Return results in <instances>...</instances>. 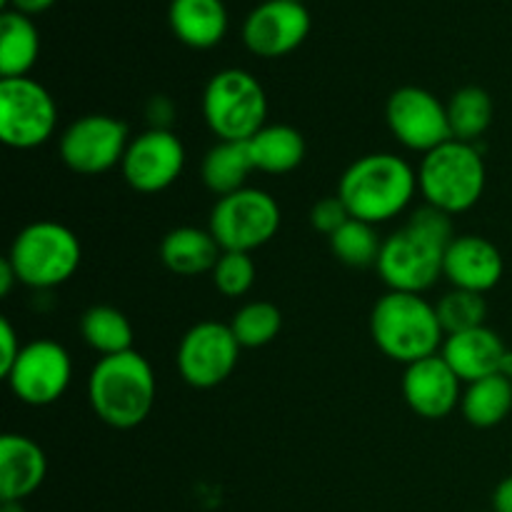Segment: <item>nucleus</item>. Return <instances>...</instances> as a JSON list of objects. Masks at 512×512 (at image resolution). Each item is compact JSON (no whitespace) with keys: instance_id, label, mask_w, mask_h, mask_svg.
<instances>
[{"instance_id":"obj_30","label":"nucleus","mask_w":512,"mask_h":512,"mask_svg":"<svg viewBox=\"0 0 512 512\" xmlns=\"http://www.w3.org/2000/svg\"><path fill=\"white\" fill-rule=\"evenodd\" d=\"M435 313H438L443 333L445 338H448V335L465 333V330L485 325V318H488V303H485V295L453 288L435 303Z\"/></svg>"},{"instance_id":"obj_17","label":"nucleus","mask_w":512,"mask_h":512,"mask_svg":"<svg viewBox=\"0 0 512 512\" xmlns=\"http://www.w3.org/2000/svg\"><path fill=\"white\" fill-rule=\"evenodd\" d=\"M503 273V253L493 240L483 235H455V240L445 250L443 278H448L453 288L485 295L503 280Z\"/></svg>"},{"instance_id":"obj_5","label":"nucleus","mask_w":512,"mask_h":512,"mask_svg":"<svg viewBox=\"0 0 512 512\" xmlns=\"http://www.w3.org/2000/svg\"><path fill=\"white\" fill-rule=\"evenodd\" d=\"M488 170L475 143L448 140L423 155L418 168V190L425 203L448 215L475 208L485 193Z\"/></svg>"},{"instance_id":"obj_2","label":"nucleus","mask_w":512,"mask_h":512,"mask_svg":"<svg viewBox=\"0 0 512 512\" xmlns=\"http://www.w3.org/2000/svg\"><path fill=\"white\" fill-rule=\"evenodd\" d=\"M418 193V173L395 153H370L345 168L338 198L350 218L380 225L398 218Z\"/></svg>"},{"instance_id":"obj_23","label":"nucleus","mask_w":512,"mask_h":512,"mask_svg":"<svg viewBox=\"0 0 512 512\" xmlns=\"http://www.w3.org/2000/svg\"><path fill=\"white\" fill-rule=\"evenodd\" d=\"M40 53V35L30 15L5 10L0 15V80L25 78Z\"/></svg>"},{"instance_id":"obj_1","label":"nucleus","mask_w":512,"mask_h":512,"mask_svg":"<svg viewBox=\"0 0 512 512\" xmlns=\"http://www.w3.org/2000/svg\"><path fill=\"white\" fill-rule=\"evenodd\" d=\"M453 240V215L425 203L403 228L383 240L375 268L388 290L423 295L443 275L445 250Z\"/></svg>"},{"instance_id":"obj_4","label":"nucleus","mask_w":512,"mask_h":512,"mask_svg":"<svg viewBox=\"0 0 512 512\" xmlns=\"http://www.w3.org/2000/svg\"><path fill=\"white\" fill-rule=\"evenodd\" d=\"M370 335L383 355L395 363H418L438 355L445 343L435 305L418 293L388 290L370 313Z\"/></svg>"},{"instance_id":"obj_34","label":"nucleus","mask_w":512,"mask_h":512,"mask_svg":"<svg viewBox=\"0 0 512 512\" xmlns=\"http://www.w3.org/2000/svg\"><path fill=\"white\" fill-rule=\"evenodd\" d=\"M173 103H170L165 95H155L153 100L148 103V118H150V128H160V130H170V120H173Z\"/></svg>"},{"instance_id":"obj_9","label":"nucleus","mask_w":512,"mask_h":512,"mask_svg":"<svg viewBox=\"0 0 512 512\" xmlns=\"http://www.w3.org/2000/svg\"><path fill=\"white\" fill-rule=\"evenodd\" d=\"M58 125V105L48 88L33 78L0 80V140L13 150L48 143Z\"/></svg>"},{"instance_id":"obj_37","label":"nucleus","mask_w":512,"mask_h":512,"mask_svg":"<svg viewBox=\"0 0 512 512\" xmlns=\"http://www.w3.org/2000/svg\"><path fill=\"white\" fill-rule=\"evenodd\" d=\"M3 5H13V10L25 15H35V13H43L45 8L55 3V0H0Z\"/></svg>"},{"instance_id":"obj_11","label":"nucleus","mask_w":512,"mask_h":512,"mask_svg":"<svg viewBox=\"0 0 512 512\" xmlns=\"http://www.w3.org/2000/svg\"><path fill=\"white\" fill-rule=\"evenodd\" d=\"M240 343L230 325L218 320H203L183 335L178 345L180 378L198 390L223 385L233 375L240 360Z\"/></svg>"},{"instance_id":"obj_22","label":"nucleus","mask_w":512,"mask_h":512,"mask_svg":"<svg viewBox=\"0 0 512 512\" xmlns=\"http://www.w3.org/2000/svg\"><path fill=\"white\" fill-rule=\"evenodd\" d=\"M248 150L255 170L268 175H285L300 168L305 160V138L293 125H265L248 140Z\"/></svg>"},{"instance_id":"obj_19","label":"nucleus","mask_w":512,"mask_h":512,"mask_svg":"<svg viewBox=\"0 0 512 512\" xmlns=\"http://www.w3.org/2000/svg\"><path fill=\"white\" fill-rule=\"evenodd\" d=\"M508 350V345L493 328L480 325V328L465 330V333L448 335L443 348H440V355L453 368V373L465 385H470L475 380L498 375Z\"/></svg>"},{"instance_id":"obj_13","label":"nucleus","mask_w":512,"mask_h":512,"mask_svg":"<svg viewBox=\"0 0 512 512\" xmlns=\"http://www.w3.org/2000/svg\"><path fill=\"white\" fill-rule=\"evenodd\" d=\"M385 118L395 140L415 153L425 155L453 140L448 105L418 85H403L395 90L385 105Z\"/></svg>"},{"instance_id":"obj_27","label":"nucleus","mask_w":512,"mask_h":512,"mask_svg":"<svg viewBox=\"0 0 512 512\" xmlns=\"http://www.w3.org/2000/svg\"><path fill=\"white\" fill-rule=\"evenodd\" d=\"M493 98L480 85H465L448 100V120L453 140L475 143L493 123Z\"/></svg>"},{"instance_id":"obj_25","label":"nucleus","mask_w":512,"mask_h":512,"mask_svg":"<svg viewBox=\"0 0 512 512\" xmlns=\"http://www.w3.org/2000/svg\"><path fill=\"white\" fill-rule=\"evenodd\" d=\"M460 410L473 428H495L512 413V380L500 373L475 380L463 390Z\"/></svg>"},{"instance_id":"obj_16","label":"nucleus","mask_w":512,"mask_h":512,"mask_svg":"<svg viewBox=\"0 0 512 512\" xmlns=\"http://www.w3.org/2000/svg\"><path fill=\"white\" fill-rule=\"evenodd\" d=\"M460 385L463 380L440 353L405 365L403 398L408 408L425 420L448 418L463 400Z\"/></svg>"},{"instance_id":"obj_18","label":"nucleus","mask_w":512,"mask_h":512,"mask_svg":"<svg viewBox=\"0 0 512 512\" xmlns=\"http://www.w3.org/2000/svg\"><path fill=\"white\" fill-rule=\"evenodd\" d=\"M48 458L28 435L5 433L0 438V500L23 503L45 483Z\"/></svg>"},{"instance_id":"obj_33","label":"nucleus","mask_w":512,"mask_h":512,"mask_svg":"<svg viewBox=\"0 0 512 512\" xmlns=\"http://www.w3.org/2000/svg\"><path fill=\"white\" fill-rule=\"evenodd\" d=\"M20 350H23V345H20V338L18 333H15L13 323H10L8 318H0V375H3V378L15 365Z\"/></svg>"},{"instance_id":"obj_36","label":"nucleus","mask_w":512,"mask_h":512,"mask_svg":"<svg viewBox=\"0 0 512 512\" xmlns=\"http://www.w3.org/2000/svg\"><path fill=\"white\" fill-rule=\"evenodd\" d=\"M15 283H20L18 273H15V268L10 265L8 255H5V258L0 260V295H3V298H8V295L13 293Z\"/></svg>"},{"instance_id":"obj_35","label":"nucleus","mask_w":512,"mask_h":512,"mask_svg":"<svg viewBox=\"0 0 512 512\" xmlns=\"http://www.w3.org/2000/svg\"><path fill=\"white\" fill-rule=\"evenodd\" d=\"M493 512H512V475L500 480L493 493Z\"/></svg>"},{"instance_id":"obj_14","label":"nucleus","mask_w":512,"mask_h":512,"mask_svg":"<svg viewBox=\"0 0 512 512\" xmlns=\"http://www.w3.org/2000/svg\"><path fill=\"white\" fill-rule=\"evenodd\" d=\"M185 168L183 140L173 130L148 128L145 133L130 138L128 150L123 155L125 183L138 193H163Z\"/></svg>"},{"instance_id":"obj_39","label":"nucleus","mask_w":512,"mask_h":512,"mask_svg":"<svg viewBox=\"0 0 512 512\" xmlns=\"http://www.w3.org/2000/svg\"><path fill=\"white\" fill-rule=\"evenodd\" d=\"M300 3H303V0H300Z\"/></svg>"},{"instance_id":"obj_32","label":"nucleus","mask_w":512,"mask_h":512,"mask_svg":"<svg viewBox=\"0 0 512 512\" xmlns=\"http://www.w3.org/2000/svg\"><path fill=\"white\" fill-rule=\"evenodd\" d=\"M348 220H350V213L338 195L318 200V203L313 205V210H310V225H313L318 233L328 235V238L333 233H338Z\"/></svg>"},{"instance_id":"obj_28","label":"nucleus","mask_w":512,"mask_h":512,"mask_svg":"<svg viewBox=\"0 0 512 512\" xmlns=\"http://www.w3.org/2000/svg\"><path fill=\"white\" fill-rule=\"evenodd\" d=\"M230 330H233L235 340L240 348H265L273 343L283 330V313L275 303L268 300H253L245 303L238 313L230 320Z\"/></svg>"},{"instance_id":"obj_7","label":"nucleus","mask_w":512,"mask_h":512,"mask_svg":"<svg viewBox=\"0 0 512 512\" xmlns=\"http://www.w3.org/2000/svg\"><path fill=\"white\" fill-rule=\"evenodd\" d=\"M203 115L218 140L248 143L268 125V95L253 73L225 68L205 85Z\"/></svg>"},{"instance_id":"obj_31","label":"nucleus","mask_w":512,"mask_h":512,"mask_svg":"<svg viewBox=\"0 0 512 512\" xmlns=\"http://www.w3.org/2000/svg\"><path fill=\"white\" fill-rule=\"evenodd\" d=\"M255 260L250 253H235V250H223L213 268V283L225 298H243L250 293L255 283Z\"/></svg>"},{"instance_id":"obj_3","label":"nucleus","mask_w":512,"mask_h":512,"mask_svg":"<svg viewBox=\"0 0 512 512\" xmlns=\"http://www.w3.org/2000/svg\"><path fill=\"white\" fill-rule=\"evenodd\" d=\"M153 365L135 350L108 355L93 365L88 378V400L100 423L115 430H133L155 405Z\"/></svg>"},{"instance_id":"obj_8","label":"nucleus","mask_w":512,"mask_h":512,"mask_svg":"<svg viewBox=\"0 0 512 512\" xmlns=\"http://www.w3.org/2000/svg\"><path fill=\"white\" fill-rule=\"evenodd\" d=\"M208 230L223 250L253 253L268 245L280 230V205L265 190L243 188L218 198Z\"/></svg>"},{"instance_id":"obj_21","label":"nucleus","mask_w":512,"mask_h":512,"mask_svg":"<svg viewBox=\"0 0 512 512\" xmlns=\"http://www.w3.org/2000/svg\"><path fill=\"white\" fill-rule=\"evenodd\" d=\"M168 20L175 38L190 48H213L228 33V10L223 0H173Z\"/></svg>"},{"instance_id":"obj_6","label":"nucleus","mask_w":512,"mask_h":512,"mask_svg":"<svg viewBox=\"0 0 512 512\" xmlns=\"http://www.w3.org/2000/svg\"><path fill=\"white\" fill-rule=\"evenodd\" d=\"M8 260L20 283L35 290H50L68 283L78 273L83 248L68 225L38 220L15 235Z\"/></svg>"},{"instance_id":"obj_38","label":"nucleus","mask_w":512,"mask_h":512,"mask_svg":"<svg viewBox=\"0 0 512 512\" xmlns=\"http://www.w3.org/2000/svg\"><path fill=\"white\" fill-rule=\"evenodd\" d=\"M0 512H25V510H23V503H3Z\"/></svg>"},{"instance_id":"obj_26","label":"nucleus","mask_w":512,"mask_h":512,"mask_svg":"<svg viewBox=\"0 0 512 512\" xmlns=\"http://www.w3.org/2000/svg\"><path fill=\"white\" fill-rule=\"evenodd\" d=\"M80 335L100 355H120L133 350V325L123 310L113 305H93L80 318Z\"/></svg>"},{"instance_id":"obj_12","label":"nucleus","mask_w":512,"mask_h":512,"mask_svg":"<svg viewBox=\"0 0 512 512\" xmlns=\"http://www.w3.org/2000/svg\"><path fill=\"white\" fill-rule=\"evenodd\" d=\"M73 378V360L55 340H33L23 345L18 360L5 375L8 388L20 403L45 408L58 403Z\"/></svg>"},{"instance_id":"obj_24","label":"nucleus","mask_w":512,"mask_h":512,"mask_svg":"<svg viewBox=\"0 0 512 512\" xmlns=\"http://www.w3.org/2000/svg\"><path fill=\"white\" fill-rule=\"evenodd\" d=\"M255 170L253 158H250L248 143H233V140H218L208 155L203 158V183L210 193L225 198L230 193L248 188V178Z\"/></svg>"},{"instance_id":"obj_29","label":"nucleus","mask_w":512,"mask_h":512,"mask_svg":"<svg viewBox=\"0 0 512 512\" xmlns=\"http://www.w3.org/2000/svg\"><path fill=\"white\" fill-rule=\"evenodd\" d=\"M328 240L330 250H333V255L343 265H350V268H370V265H378L383 240L378 238L375 225L350 218Z\"/></svg>"},{"instance_id":"obj_10","label":"nucleus","mask_w":512,"mask_h":512,"mask_svg":"<svg viewBox=\"0 0 512 512\" xmlns=\"http://www.w3.org/2000/svg\"><path fill=\"white\" fill-rule=\"evenodd\" d=\"M130 145L128 125L113 115L90 113L60 135V160L78 175H103L123 163Z\"/></svg>"},{"instance_id":"obj_20","label":"nucleus","mask_w":512,"mask_h":512,"mask_svg":"<svg viewBox=\"0 0 512 512\" xmlns=\"http://www.w3.org/2000/svg\"><path fill=\"white\" fill-rule=\"evenodd\" d=\"M223 248L213 238L210 230L193 228V225H180L170 230L160 243V263L175 275L195 278V275L213 273Z\"/></svg>"},{"instance_id":"obj_15","label":"nucleus","mask_w":512,"mask_h":512,"mask_svg":"<svg viewBox=\"0 0 512 512\" xmlns=\"http://www.w3.org/2000/svg\"><path fill=\"white\" fill-rule=\"evenodd\" d=\"M310 33V13L300 0H265L250 10L243 40L260 58H283L300 48Z\"/></svg>"}]
</instances>
